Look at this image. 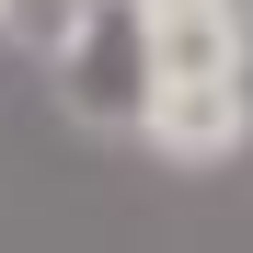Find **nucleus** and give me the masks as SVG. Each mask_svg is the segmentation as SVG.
Returning a JSON list of instances; mask_svg holds the SVG:
<instances>
[{
  "label": "nucleus",
  "mask_w": 253,
  "mask_h": 253,
  "mask_svg": "<svg viewBox=\"0 0 253 253\" xmlns=\"http://www.w3.org/2000/svg\"><path fill=\"white\" fill-rule=\"evenodd\" d=\"M138 35H150V81L161 92L253 81V12L242 0H138Z\"/></svg>",
  "instance_id": "f03ea898"
},
{
  "label": "nucleus",
  "mask_w": 253,
  "mask_h": 253,
  "mask_svg": "<svg viewBox=\"0 0 253 253\" xmlns=\"http://www.w3.org/2000/svg\"><path fill=\"white\" fill-rule=\"evenodd\" d=\"M58 115L92 126V138H138L150 126V35H138V0H81V23L58 35Z\"/></svg>",
  "instance_id": "f257e3e1"
},
{
  "label": "nucleus",
  "mask_w": 253,
  "mask_h": 253,
  "mask_svg": "<svg viewBox=\"0 0 253 253\" xmlns=\"http://www.w3.org/2000/svg\"><path fill=\"white\" fill-rule=\"evenodd\" d=\"M69 23H81V0H0V35H12V46H46L58 58Z\"/></svg>",
  "instance_id": "20e7f679"
},
{
  "label": "nucleus",
  "mask_w": 253,
  "mask_h": 253,
  "mask_svg": "<svg viewBox=\"0 0 253 253\" xmlns=\"http://www.w3.org/2000/svg\"><path fill=\"white\" fill-rule=\"evenodd\" d=\"M138 138L173 161V173H219V161L253 150V81H219V92H150Z\"/></svg>",
  "instance_id": "7ed1b4c3"
}]
</instances>
